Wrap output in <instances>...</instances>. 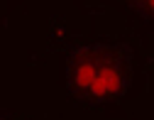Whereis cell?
<instances>
[{
    "instance_id": "obj_2",
    "label": "cell",
    "mask_w": 154,
    "mask_h": 120,
    "mask_svg": "<svg viewBox=\"0 0 154 120\" xmlns=\"http://www.w3.org/2000/svg\"><path fill=\"white\" fill-rule=\"evenodd\" d=\"M95 69H98V56H95V44L76 47L66 59V88L76 103L83 98V93L91 88Z\"/></svg>"
},
{
    "instance_id": "obj_1",
    "label": "cell",
    "mask_w": 154,
    "mask_h": 120,
    "mask_svg": "<svg viewBox=\"0 0 154 120\" xmlns=\"http://www.w3.org/2000/svg\"><path fill=\"white\" fill-rule=\"evenodd\" d=\"M98 69L91 88L79 101L81 108H98L108 101H120L132 81V47L127 42L95 44Z\"/></svg>"
},
{
    "instance_id": "obj_5",
    "label": "cell",
    "mask_w": 154,
    "mask_h": 120,
    "mask_svg": "<svg viewBox=\"0 0 154 120\" xmlns=\"http://www.w3.org/2000/svg\"><path fill=\"white\" fill-rule=\"evenodd\" d=\"M10 120H12V118H10Z\"/></svg>"
},
{
    "instance_id": "obj_4",
    "label": "cell",
    "mask_w": 154,
    "mask_h": 120,
    "mask_svg": "<svg viewBox=\"0 0 154 120\" xmlns=\"http://www.w3.org/2000/svg\"><path fill=\"white\" fill-rule=\"evenodd\" d=\"M0 120H10V118H5V115H0Z\"/></svg>"
},
{
    "instance_id": "obj_3",
    "label": "cell",
    "mask_w": 154,
    "mask_h": 120,
    "mask_svg": "<svg viewBox=\"0 0 154 120\" xmlns=\"http://www.w3.org/2000/svg\"><path fill=\"white\" fill-rule=\"evenodd\" d=\"M130 5L134 8V12H140L147 20H154V0H130Z\"/></svg>"
}]
</instances>
